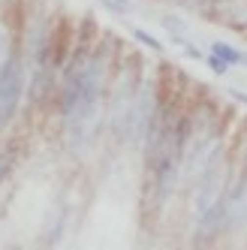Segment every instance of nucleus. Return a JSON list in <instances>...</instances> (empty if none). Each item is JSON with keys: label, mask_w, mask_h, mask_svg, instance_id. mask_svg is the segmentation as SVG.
Instances as JSON below:
<instances>
[{"label": "nucleus", "mask_w": 247, "mask_h": 250, "mask_svg": "<svg viewBox=\"0 0 247 250\" xmlns=\"http://www.w3.org/2000/svg\"><path fill=\"white\" fill-rule=\"evenodd\" d=\"M100 94H103V58L91 51H79L76 63L66 66L63 94H61V112L63 121L82 133L84 127L91 130L100 115Z\"/></svg>", "instance_id": "f257e3e1"}, {"label": "nucleus", "mask_w": 247, "mask_h": 250, "mask_svg": "<svg viewBox=\"0 0 247 250\" xmlns=\"http://www.w3.org/2000/svg\"><path fill=\"white\" fill-rule=\"evenodd\" d=\"M24 91V79H21V61L9 58L0 69V130L12 121L15 109H19V100Z\"/></svg>", "instance_id": "f03ea898"}, {"label": "nucleus", "mask_w": 247, "mask_h": 250, "mask_svg": "<svg viewBox=\"0 0 247 250\" xmlns=\"http://www.w3.org/2000/svg\"><path fill=\"white\" fill-rule=\"evenodd\" d=\"M211 55H217L226 66H241V63H247V55H244V51L232 48L229 42H214V45H211Z\"/></svg>", "instance_id": "7ed1b4c3"}, {"label": "nucleus", "mask_w": 247, "mask_h": 250, "mask_svg": "<svg viewBox=\"0 0 247 250\" xmlns=\"http://www.w3.org/2000/svg\"><path fill=\"white\" fill-rule=\"evenodd\" d=\"M133 37L142 42V45H148L151 51H163V42H160V40H154L151 33H148V30H142V27H133Z\"/></svg>", "instance_id": "20e7f679"}, {"label": "nucleus", "mask_w": 247, "mask_h": 250, "mask_svg": "<svg viewBox=\"0 0 247 250\" xmlns=\"http://www.w3.org/2000/svg\"><path fill=\"white\" fill-rule=\"evenodd\" d=\"M205 63H208L211 69H214V73H217V76H223V73H226V69H229V66H226V63H223V61H220L217 55H208V58H205Z\"/></svg>", "instance_id": "39448f33"}, {"label": "nucleus", "mask_w": 247, "mask_h": 250, "mask_svg": "<svg viewBox=\"0 0 247 250\" xmlns=\"http://www.w3.org/2000/svg\"><path fill=\"white\" fill-rule=\"evenodd\" d=\"M109 9H115V12H127L130 9V0H103Z\"/></svg>", "instance_id": "423d86ee"}, {"label": "nucleus", "mask_w": 247, "mask_h": 250, "mask_svg": "<svg viewBox=\"0 0 247 250\" xmlns=\"http://www.w3.org/2000/svg\"><path fill=\"white\" fill-rule=\"evenodd\" d=\"M9 169H12V157H9V154H0V181L6 178Z\"/></svg>", "instance_id": "0eeeda50"}, {"label": "nucleus", "mask_w": 247, "mask_h": 250, "mask_svg": "<svg viewBox=\"0 0 247 250\" xmlns=\"http://www.w3.org/2000/svg\"><path fill=\"white\" fill-rule=\"evenodd\" d=\"M229 94H232V100H238V103L247 105V94H244V91H229Z\"/></svg>", "instance_id": "6e6552de"}]
</instances>
